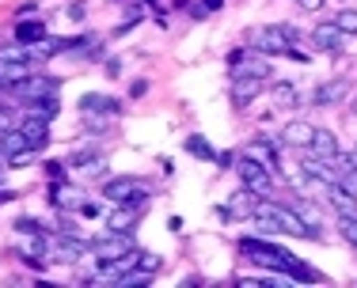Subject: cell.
Masks as SVG:
<instances>
[{
  "label": "cell",
  "instance_id": "cell-8",
  "mask_svg": "<svg viewBox=\"0 0 357 288\" xmlns=\"http://www.w3.org/2000/svg\"><path fill=\"white\" fill-rule=\"evenodd\" d=\"M312 42H316V49H323V54H342V46H346V31L338 27L335 19H331V23H319V27L312 31Z\"/></svg>",
  "mask_w": 357,
  "mask_h": 288
},
{
  "label": "cell",
  "instance_id": "cell-16",
  "mask_svg": "<svg viewBox=\"0 0 357 288\" xmlns=\"http://www.w3.org/2000/svg\"><path fill=\"white\" fill-rule=\"evenodd\" d=\"M278 144H282V137H278ZM278 144L274 141H251L248 144V156H255V159H262V163H266L270 167V171H274V167H278Z\"/></svg>",
  "mask_w": 357,
  "mask_h": 288
},
{
  "label": "cell",
  "instance_id": "cell-25",
  "mask_svg": "<svg viewBox=\"0 0 357 288\" xmlns=\"http://www.w3.org/2000/svg\"><path fill=\"white\" fill-rule=\"evenodd\" d=\"M186 152H190V156H198V159H217L213 144H209L206 137H198V133H194V137H186Z\"/></svg>",
  "mask_w": 357,
  "mask_h": 288
},
{
  "label": "cell",
  "instance_id": "cell-14",
  "mask_svg": "<svg viewBox=\"0 0 357 288\" xmlns=\"http://www.w3.org/2000/svg\"><path fill=\"white\" fill-rule=\"evenodd\" d=\"M80 114H107V118H114V114H122V103H118V99H107V95H84L80 99Z\"/></svg>",
  "mask_w": 357,
  "mask_h": 288
},
{
  "label": "cell",
  "instance_id": "cell-13",
  "mask_svg": "<svg viewBox=\"0 0 357 288\" xmlns=\"http://www.w3.org/2000/svg\"><path fill=\"white\" fill-rule=\"evenodd\" d=\"M20 129H23V137H27V144H31L35 152L50 144V122H42V118H27V114H23Z\"/></svg>",
  "mask_w": 357,
  "mask_h": 288
},
{
  "label": "cell",
  "instance_id": "cell-29",
  "mask_svg": "<svg viewBox=\"0 0 357 288\" xmlns=\"http://www.w3.org/2000/svg\"><path fill=\"white\" fill-rule=\"evenodd\" d=\"M23 118H15V106H0V133H8V129H15Z\"/></svg>",
  "mask_w": 357,
  "mask_h": 288
},
{
  "label": "cell",
  "instance_id": "cell-7",
  "mask_svg": "<svg viewBox=\"0 0 357 288\" xmlns=\"http://www.w3.org/2000/svg\"><path fill=\"white\" fill-rule=\"evenodd\" d=\"M312 99H316V106H338V103H346V99H350V76H335V80L319 83Z\"/></svg>",
  "mask_w": 357,
  "mask_h": 288
},
{
  "label": "cell",
  "instance_id": "cell-32",
  "mask_svg": "<svg viewBox=\"0 0 357 288\" xmlns=\"http://www.w3.org/2000/svg\"><path fill=\"white\" fill-rule=\"evenodd\" d=\"M323 4H327V0H301L304 12H323Z\"/></svg>",
  "mask_w": 357,
  "mask_h": 288
},
{
  "label": "cell",
  "instance_id": "cell-27",
  "mask_svg": "<svg viewBox=\"0 0 357 288\" xmlns=\"http://www.w3.org/2000/svg\"><path fill=\"white\" fill-rule=\"evenodd\" d=\"M338 235H342L350 247H357V216H338Z\"/></svg>",
  "mask_w": 357,
  "mask_h": 288
},
{
  "label": "cell",
  "instance_id": "cell-22",
  "mask_svg": "<svg viewBox=\"0 0 357 288\" xmlns=\"http://www.w3.org/2000/svg\"><path fill=\"white\" fill-rule=\"evenodd\" d=\"M65 49H69V42L65 38H42V42H35V46H31V54H35V61H46V57H57V54H65Z\"/></svg>",
  "mask_w": 357,
  "mask_h": 288
},
{
  "label": "cell",
  "instance_id": "cell-1",
  "mask_svg": "<svg viewBox=\"0 0 357 288\" xmlns=\"http://www.w3.org/2000/svg\"><path fill=\"white\" fill-rule=\"evenodd\" d=\"M240 254H243V258H251L259 269H270V273H293L296 262H301L296 254L274 247V243H266V239H255V235L240 239ZM289 281H293V277H289Z\"/></svg>",
  "mask_w": 357,
  "mask_h": 288
},
{
  "label": "cell",
  "instance_id": "cell-12",
  "mask_svg": "<svg viewBox=\"0 0 357 288\" xmlns=\"http://www.w3.org/2000/svg\"><path fill=\"white\" fill-rule=\"evenodd\" d=\"M312 137H316L312 122H289L282 129V144H289V148H312Z\"/></svg>",
  "mask_w": 357,
  "mask_h": 288
},
{
  "label": "cell",
  "instance_id": "cell-9",
  "mask_svg": "<svg viewBox=\"0 0 357 288\" xmlns=\"http://www.w3.org/2000/svg\"><path fill=\"white\" fill-rule=\"evenodd\" d=\"M15 99H23V103H31V99H42V95H57V80L54 76H27V80L20 83V88H12Z\"/></svg>",
  "mask_w": 357,
  "mask_h": 288
},
{
  "label": "cell",
  "instance_id": "cell-23",
  "mask_svg": "<svg viewBox=\"0 0 357 288\" xmlns=\"http://www.w3.org/2000/svg\"><path fill=\"white\" fill-rule=\"evenodd\" d=\"M289 205L296 209V216H301V220H304V224H308V227H319V232H323V220H319V209L312 205L308 198H296V201H289Z\"/></svg>",
  "mask_w": 357,
  "mask_h": 288
},
{
  "label": "cell",
  "instance_id": "cell-11",
  "mask_svg": "<svg viewBox=\"0 0 357 288\" xmlns=\"http://www.w3.org/2000/svg\"><path fill=\"white\" fill-rule=\"evenodd\" d=\"M137 220H141V205H118L114 213L107 216V232H126V235H133Z\"/></svg>",
  "mask_w": 357,
  "mask_h": 288
},
{
  "label": "cell",
  "instance_id": "cell-15",
  "mask_svg": "<svg viewBox=\"0 0 357 288\" xmlns=\"http://www.w3.org/2000/svg\"><path fill=\"white\" fill-rule=\"evenodd\" d=\"M27 106V118H42V122H54L57 110H61V103H57V95H42V99H31Z\"/></svg>",
  "mask_w": 357,
  "mask_h": 288
},
{
  "label": "cell",
  "instance_id": "cell-38",
  "mask_svg": "<svg viewBox=\"0 0 357 288\" xmlns=\"http://www.w3.org/2000/svg\"><path fill=\"white\" fill-rule=\"evenodd\" d=\"M0 88H8V83H4V72H0Z\"/></svg>",
  "mask_w": 357,
  "mask_h": 288
},
{
  "label": "cell",
  "instance_id": "cell-24",
  "mask_svg": "<svg viewBox=\"0 0 357 288\" xmlns=\"http://www.w3.org/2000/svg\"><path fill=\"white\" fill-rule=\"evenodd\" d=\"M73 167H76L80 175H99L103 156H99V152H76V156H73Z\"/></svg>",
  "mask_w": 357,
  "mask_h": 288
},
{
  "label": "cell",
  "instance_id": "cell-10",
  "mask_svg": "<svg viewBox=\"0 0 357 288\" xmlns=\"http://www.w3.org/2000/svg\"><path fill=\"white\" fill-rule=\"evenodd\" d=\"M327 201L338 216H357V193H350L342 182H331L327 186Z\"/></svg>",
  "mask_w": 357,
  "mask_h": 288
},
{
  "label": "cell",
  "instance_id": "cell-6",
  "mask_svg": "<svg viewBox=\"0 0 357 288\" xmlns=\"http://www.w3.org/2000/svg\"><path fill=\"white\" fill-rule=\"evenodd\" d=\"M262 88H266V80H259V76H240V72H232V80H228V95H232L236 106H251L255 99H259Z\"/></svg>",
  "mask_w": 357,
  "mask_h": 288
},
{
  "label": "cell",
  "instance_id": "cell-30",
  "mask_svg": "<svg viewBox=\"0 0 357 288\" xmlns=\"http://www.w3.org/2000/svg\"><path fill=\"white\" fill-rule=\"evenodd\" d=\"M15 232H20V235H42V232H46V227H42L38 220L23 216V220H15Z\"/></svg>",
  "mask_w": 357,
  "mask_h": 288
},
{
  "label": "cell",
  "instance_id": "cell-35",
  "mask_svg": "<svg viewBox=\"0 0 357 288\" xmlns=\"http://www.w3.org/2000/svg\"><path fill=\"white\" fill-rule=\"evenodd\" d=\"M198 8H202V12H217L220 0H198Z\"/></svg>",
  "mask_w": 357,
  "mask_h": 288
},
{
  "label": "cell",
  "instance_id": "cell-33",
  "mask_svg": "<svg viewBox=\"0 0 357 288\" xmlns=\"http://www.w3.org/2000/svg\"><path fill=\"white\" fill-rule=\"evenodd\" d=\"M46 175H50L54 182H61V163H46Z\"/></svg>",
  "mask_w": 357,
  "mask_h": 288
},
{
  "label": "cell",
  "instance_id": "cell-28",
  "mask_svg": "<svg viewBox=\"0 0 357 288\" xmlns=\"http://www.w3.org/2000/svg\"><path fill=\"white\" fill-rule=\"evenodd\" d=\"M335 23L346 31V35H357V8H342V12L335 15Z\"/></svg>",
  "mask_w": 357,
  "mask_h": 288
},
{
  "label": "cell",
  "instance_id": "cell-19",
  "mask_svg": "<svg viewBox=\"0 0 357 288\" xmlns=\"http://www.w3.org/2000/svg\"><path fill=\"white\" fill-rule=\"evenodd\" d=\"M46 38V23L38 19H27V23H15V42H23V46H35V42Z\"/></svg>",
  "mask_w": 357,
  "mask_h": 288
},
{
  "label": "cell",
  "instance_id": "cell-17",
  "mask_svg": "<svg viewBox=\"0 0 357 288\" xmlns=\"http://www.w3.org/2000/svg\"><path fill=\"white\" fill-rule=\"evenodd\" d=\"M31 61H35V54H31V46H23V42L0 46V69H4V65H31Z\"/></svg>",
  "mask_w": 357,
  "mask_h": 288
},
{
  "label": "cell",
  "instance_id": "cell-21",
  "mask_svg": "<svg viewBox=\"0 0 357 288\" xmlns=\"http://www.w3.org/2000/svg\"><path fill=\"white\" fill-rule=\"evenodd\" d=\"M308 152L335 159V156H338V141H335V133H331V129H316V137H312V148H308Z\"/></svg>",
  "mask_w": 357,
  "mask_h": 288
},
{
  "label": "cell",
  "instance_id": "cell-36",
  "mask_svg": "<svg viewBox=\"0 0 357 288\" xmlns=\"http://www.w3.org/2000/svg\"><path fill=\"white\" fill-rule=\"evenodd\" d=\"M144 91H149V83H144V80H137V83H133V88H130V95L137 99V95H144Z\"/></svg>",
  "mask_w": 357,
  "mask_h": 288
},
{
  "label": "cell",
  "instance_id": "cell-37",
  "mask_svg": "<svg viewBox=\"0 0 357 288\" xmlns=\"http://www.w3.org/2000/svg\"><path fill=\"white\" fill-rule=\"evenodd\" d=\"M65 15H69V19H84V4H73Z\"/></svg>",
  "mask_w": 357,
  "mask_h": 288
},
{
  "label": "cell",
  "instance_id": "cell-5",
  "mask_svg": "<svg viewBox=\"0 0 357 288\" xmlns=\"http://www.w3.org/2000/svg\"><path fill=\"white\" fill-rule=\"evenodd\" d=\"M130 250H137V243H133V235H126V232H107L103 239L91 243V254H96L99 266H103V262L122 258V254H130Z\"/></svg>",
  "mask_w": 357,
  "mask_h": 288
},
{
  "label": "cell",
  "instance_id": "cell-18",
  "mask_svg": "<svg viewBox=\"0 0 357 288\" xmlns=\"http://www.w3.org/2000/svg\"><path fill=\"white\" fill-rule=\"evenodd\" d=\"M54 201L57 209H80L84 205V193L80 190H73V186H65V182H54Z\"/></svg>",
  "mask_w": 357,
  "mask_h": 288
},
{
  "label": "cell",
  "instance_id": "cell-4",
  "mask_svg": "<svg viewBox=\"0 0 357 288\" xmlns=\"http://www.w3.org/2000/svg\"><path fill=\"white\" fill-rule=\"evenodd\" d=\"M236 175H240V182L248 186V190H255L259 198H270V190H274V179H270V167L262 163V159H255L243 152L240 159H236Z\"/></svg>",
  "mask_w": 357,
  "mask_h": 288
},
{
  "label": "cell",
  "instance_id": "cell-34",
  "mask_svg": "<svg viewBox=\"0 0 357 288\" xmlns=\"http://www.w3.org/2000/svg\"><path fill=\"white\" fill-rule=\"evenodd\" d=\"M236 159H240V156H236V152H225V156H217V163H220V167H232Z\"/></svg>",
  "mask_w": 357,
  "mask_h": 288
},
{
  "label": "cell",
  "instance_id": "cell-2",
  "mask_svg": "<svg viewBox=\"0 0 357 288\" xmlns=\"http://www.w3.org/2000/svg\"><path fill=\"white\" fill-rule=\"evenodd\" d=\"M301 46V31L293 27V23H270V27H259L251 31V49H259V54H293V49Z\"/></svg>",
  "mask_w": 357,
  "mask_h": 288
},
{
  "label": "cell",
  "instance_id": "cell-26",
  "mask_svg": "<svg viewBox=\"0 0 357 288\" xmlns=\"http://www.w3.org/2000/svg\"><path fill=\"white\" fill-rule=\"evenodd\" d=\"M152 281V273H149V269H130V273H122V277H118V285H122V288H144V285H149Z\"/></svg>",
  "mask_w": 357,
  "mask_h": 288
},
{
  "label": "cell",
  "instance_id": "cell-31",
  "mask_svg": "<svg viewBox=\"0 0 357 288\" xmlns=\"http://www.w3.org/2000/svg\"><path fill=\"white\" fill-rule=\"evenodd\" d=\"M141 269H149V273H160V254L141 250Z\"/></svg>",
  "mask_w": 357,
  "mask_h": 288
},
{
  "label": "cell",
  "instance_id": "cell-3",
  "mask_svg": "<svg viewBox=\"0 0 357 288\" xmlns=\"http://www.w3.org/2000/svg\"><path fill=\"white\" fill-rule=\"evenodd\" d=\"M103 198L110 205H141L152 198V186L144 179H133V175H122V179H110L103 182Z\"/></svg>",
  "mask_w": 357,
  "mask_h": 288
},
{
  "label": "cell",
  "instance_id": "cell-39",
  "mask_svg": "<svg viewBox=\"0 0 357 288\" xmlns=\"http://www.w3.org/2000/svg\"><path fill=\"white\" fill-rule=\"evenodd\" d=\"M354 114H357V99H354Z\"/></svg>",
  "mask_w": 357,
  "mask_h": 288
},
{
  "label": "cell",
  "instance_id": "cell-20",
  "mask_svg": "<svg viewBox=\"0 0 357 288\" xmlns=\"http://www.w3.org/2000/svg\"><path fill=\"white\" fill-rule=\"evenodd\" d=\"M270 99H274V106L278 110H293L296 103H301V95H296V88L293 83H274V88H270Z\"/></svg>",
  "mask_w": 357,
  "mask_h": 288
}]
</instances>
